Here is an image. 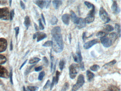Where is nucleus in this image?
<instances>
[{
  "instance_id": "6e6552de",
  "label": "nucleus",
  "mask_w": 121,
  "mask_h": 91,
  "mask_svg": "<svg viewBox=\"0 0 121 91\" xmlns=\"http://www.w3.org/2000/svg\"><path fill=\"white\" fill-rule=\"evenodd\" d=\"M99 41L98 39H95L92 40L88 41L86 43L83 45V48L84 49L88 50L92 47L94 45H96L99 43Z\"/></svg>"
},
{
  "instance_id": "39448f33",
  "label": "nucleus",
  "mask_w": 121,
  "mask_h": 91,
  "mask_svg": "<svg viewBox=\"0 0 121 91\" xmlns=\"http://www.w3.org/2000/svg\"><path fill=\"white\" fill-rule=\"evenodd\" d=\"M10 18V13L7 7L0 8V19L7 20Z\"/></svg>"
},
{
  "instance_id": "dca6fc26",
  "label": "nucleus",
  "mask_w": 121,
  "mask_h": 91,
  "mask_svg": "<svg viewBox=\"0 0 121 91\" xmlns=\"http://www.w3.org/2000/svg\"><path fill=\"white\" fill-rule=\"evenodd\" d=\"M35 4L37 5L41 9H43L44 7L46 6L47 1L44 0H35L34 1Z\"/></svg>"
},
{
  "instance_id": "79ce46f5",
  "label": "nucleus",
  "mask_w": 121,
  "mask_h": 91,
  "mask_svg": "<svg viewBox=\"0 0 121 91\" xmlns=\"http://www.w3.org/2000/svg\"><path fill=\"white\" fill-rule=\"evenodd\" d=\"M9 77L10 78V81L11 84H13V69L12 68H11L10 70V72L9 73Z\"/></svg>"
},
{
  "instance_id": "cd10ccee",
  "label": "nucleus",
  "mask_w": 121,
  "mask_h": 91,
  "mask_svg": "<svg viewBox=\"0 0 121 91\" xmlns=\"http://www.w3.org/2000/svg\"><path fill=\"white\" fill-rule=\"evenodd\" d=\"M58 21V19H57L56 17L55 16H53L52 18L51 19V21H50V23H51L52 25H55L57 24Z\"/></svg>"
},
{
  "instance_id": "4468645a",
  "label": "nucleus",
  "mask_w": 121,
  "mask_h": 91,
  "mask_svg": "<svg viewBox=\"0 0 121 91\" xmlns=\"http://www.w3.org/2000/svg\"><path fill=\"white\" fill-rule=\"evenodd\" d=\"M70 16L72 21L75 24L77 25L79 21V18L77 16L76 14L74 13V11L73 10L70 11Z\"/></svg>"
},
{
  "instance_id": "69168bd1",
  "label": "nucleus",
  "mask_w": 121,
  "mask_h": 91,
  "mask_svg": "<svg viewBox=\"0 0 121 91\" xmlns=\"http://www.w3.org/2000/svg\"><path fill=\"white\" fill-rule=\"evenodd\" d=\"M106 91V90H104V91Z\"/></svg>"
},
{
  "instance_id": "8fccbe9b",
  "label": "nucleus",
  "mask_w": 121,
  "mask_h": 91,
  "mask_svg": "<svg viewBox=\"0 0 121 91\" xmlns=\"http://www.w3.org/2000/svg\"><path fill=\"white\" fill-rule=\"evenodd\" d=\"M42 68H43V66L41 65V66H39L35 68V70L36 72H39L42 69Z\"/></svg>"
},
{
  "instance_id": "de8ad7c7",
  "label": "nucleus",
  "mask_w": 121,
  "mask_h": 91,
  "mask_svg": "<svg viewBox=\"0 0 121 91\" xmlns=\"http://www.w3.org/2000/svg\"><path fill=\"white\" fill-rule=\"evenodd\" d=\"M80 68L81 69L82 71H84L85 70V66H84V64L83 62H81L80 63Z\"/></svg>"
},
{
  "instance_id": "9d476101",
  "label": "nucleus",
  "mask_w": 121,
  "mask_h": 91,
  "mask_svg": "<svg viewBox=\"0 0 121 91\" xmlns=\"http://www.w3.org/2000/svg\"><path fill=\"white\" fill-rule=\"evenodd\" d=\"M7 40L4 38H0V52H2L6 50L7 47Z\"/></svg>"
},
{
  "instance_id": "2f4dec72",
  "label": "nucleus",
  "mask_w": 121,
  "mask_h": 91,
  "mask_svg": "<svg viewBox=\"0 0 121 91\" xmlns=\"http://www.w3.org/2000/svg\"><path fill=\"white\" fill-rule=\"evenodd\" d=\"M53 45V42L52 41H48L45 42L42 46L44 47H52Z\"/></svg>"
},
{
  "instance_id": "4be33fe9",
  "label": "nucleus",
  "mask_w": 121,
  "mask_h": 91,
  "mask_svg": "<svg viewBox=\"0 0 121 91\" xmlns=\"http://www.w3.org/2000/svg\"><path fill=\"white\" fill-rule=\"evenodd\" d=\"M24 24L26 27L27 30H28V28L30 25V19L29 17L28 16H27L25 17Z\"/></svg>"
},
{
  "instance_id": "6e6d98bb",
  "label": "nucleus",
  "mask_w": 121,
  "mask_h": 91,
  "mask_svg": "<svg viewBox=\"0 0 121 91\" xmlns=\"http://www.w3.org/2000/svg\"><path fill=\"white\" fill-rule=\"evenodd\" d=\"M7 2V1H6L0 0V4H1V5H4V4H6Z\"/></svg>"
},
{
  "instance_id": "c03bdc74",
  "label": "nucleus",
  "mask_w": 121,
  "mask_h": 91,
  "mask_svg": "<svg viewBox=\"0 0 121 91\" xmlns=\"http://www.w3.org/2000/svg\"><path fill=\"white\" fill-rule=\"evenodd\" d=\"M84 4L88 9H90L92 8L93 5V4H91V3L87 1H85Z\"/></svg>"
},
{
  "instance_id": "13d9d810",
  "label": "nucleus",
  "mask_w": 121,
  "mask_h": 91,
  "mask_svg": "<svg viewBox=\"0 0 121 91\" xmlns=\"http://www.w3.org/2000/svg\"><path fill=\"white\" fill-rule=\"evenodd\" d=\"M13 48V46L12 42V41H11V43H10V50H12Z\"/></svg>"
},
{
  "instance_id": "bb28decb",
  "label": "nucleus",
  "mask_w": 121,
  "mask_h": 91,
  "mask_svg": "<svg viewBox=\"0 0 121 91\" xmlns=\"http://www.w3.org/2000/svg\"><path fill=\"white\" fill-rule=\"evenodd\" d=\"M108 91H120V90L114 85H110L108 87Z\"/></svg>"
},
{
  "instance_id": "864d4df0",
  "label": "nucleus",
  "mask_w": 121,
  "mask_h": 91,
  "mask_svg": "<svg viewBox=\"0 0 121 91\" xmlns=\"http://www.w3.org/2000/svg\"><path fill=\"white\" fill-rule=\"evenodd\" d=\"M41 17L45 25H46V21H45V18H44V16L43 14H41Z\"/></svg>"
},
{
  "instance_id": "0eeeda50",
  "label": "nucleus",
  "mask_w": 121,
  "mask_h": 91,
  "mask_svg": "<svg viewBox=\"0 0 121 91\" xmlns=\"http://www.w3.org/2000/svg\"><path fill=\"white\" fill-rule=\"evenodd\" d=\"M107 36L100 38L101 43L104 47L106 48L109 47L113 43L109 38L107 37Z\"/></svg>"
},
{
  "instance_id": "a878e982",
  "label": "nucleus",
  "mask_w": 121,
  "mask_h": 91,
  "mask_svg": "<svg viewBox=\"0 0 121 91\" xmlns=\"http://www.w3.org/2000/svg\"><path fill=\"white\" fill-rule=\"evenodd\" d=\"M104 28L107 31L109 32H111L114 30V28L113 26L111 25H106L104 26Z\"/></svg>"
},
{
  "instance_id": "603ef678",
  "label": "nucleus",
  "mask_w": 121,
  "mask_h": 91,
  "mask_svg": "<svg viewBox=\"0 0 121 91\" xmlns=\"http://www.w3.org/2000/svg\"><path fill=\"white\" fill-rule=\"evenodd\" d=\"M51 1H47L46 5V8L47 9L49 8L50 4H51Z\"/></svg>"
},
{
  "instance_id": "b1692460",
  "label": "nucleus",
  "mask_w": 121,
  "mask_h": 91,
  "mask_svg": "<svg viewBox=\"0 0 121 91\" xmlns=\"http://www.w3.org/2000/svg\"><path fill=\"white\" fill-rule=\"evenodd\" d=\"M65 64V59L63 58L60 60L59 62V68L61 71H62L63 69H64Z\"/></svg>"
},
{
  "instance_id": "7ed1b4c3",
  "label": "nucleus",
  "mask_w": 121,
  "mask_h": 91,
  "mask_svg": "<svg viewBox=\"0 0 121 91\" xmlns=\"http://www.w3.org/2000/svg\"><path fill=\"white\" fill-rule=\"evenodd\" d=\"M85 79L83 75L81 74L78 77L76 84L73 86L71 91H77L84 84Z\"/></svg>"
},
{
  "instance_id": "9b49d317",
  "label": "nucleus",
  "mask_w": 121,
  "mask_h": 91,
  "mask_svg": "<svg viewBox=\"0 0 121 91\" xmlns=\"http://www.w3.org/2000/svg\"><path fill=\"white\" fill-rule=\"evenodd\" d=\"M9 77V74L7 69L3 66L0 65V77L8 78Z\"/></svg>"
},
{
  "instance_id": "5fc2aeb1",
  "label": "nucleus",
  "mask_w": 121,
  "mask_h": 91,
  "mask_svg": "<svg viewBox=\"0 0 121 91\" xmlns=\"http://www.w3.org/2000/svg\"><path fill=\"white\" fill-rule=\"evenodd\" d=\"M27 61V59L26 60H25V62H24L23 63H22V65H21V67H20V69L21 70V69H22V68L23 67H24V65H25V64H26V63Z\"/></svg>"
},
{
  "instance_id": "49530a36",
  "label": "nucleus",
  "mask_w": 121,
  "mask_h": 91,
  "mask_svg": "<svg viewBox=\"0 0 121 91\" xmlns=\"http://www.w3.org/2000/svg\"><path fill=\"white\" fill-rule=\"evenodd\" d=\"M86 33H87V32H83L82 34V38L83 41L84 42L86 40L87 38H88L86 37Z\"/></svg>"
},
{
  "instance_id": "c9c22d12",
  "label": "nucleus",
  "mask_w": 121,
  "mask_h": 91,
  "mask_svg": "<svg viewBox=\"0 0 121 91\" xmlns=\"http://www.w3.org/2000/svg\"><path fill=\"white\" fill-rule=\"evenodd\" d=\"M27 89L30 91H36L39 89V87L34 86H28Z\"/></svg>"
},
{
  "instance_id": "423d86ee",
  "label": "nucleus",
  "mask_w": 121,
  "mask_h": 91,
  "mask_svg": "<svg viewBox=\"0 0 121 91\" xmlns=\"http://www.w3.org/2000/svg\"><path fill=\"white\" fill-rule=\"evenodd\" d=\"M73 57L74 62L76 63H80L82 62V57L81 55V52L80 49V43L78 42L76 49V54H73Z\"/></svg>"
},
{
  "instance_id": "f704fd0d",
  "label": "nucleus",
  "mask_w": 121,
  "mask_h": 91,
  "mask_svg": "<svg viewBox=\"0 0 121 91\" xmlns=\"http://www.w3.org/2000/svg\"><path fill=\"white\" fill-rule=\"evenodd\" d=\"M60 75V73L57 70L56 71V77H55V83L56 84H57L58 82L59 79V77Z\"/></svg>"
},
{
  "instance_id": "a19ab883",
  "label": "nucleus",
  "mask_w": 121,
  "mask_h": 91,
  "mask_svg": "<svg viewBox=\"0 0 121 91\" xmlns=\"http://www.w3.org/2000/svg\"><path fill=\"white\" fill-rule=\"evenodd\" d=\"M14 10L13 9L11 10L10 14V20H13V18L14 16Z\"/></svg>"
},
{
  "instance_id": "4d7b16f0",
  "label": "nucleus",
  "mask_w": 121,
  "mask_h": 91,
  "mask_svg": "<svg viewBox=\"0 0 121 91\" xmlns=\"http://www.w3.org/2000/svg\"><path fill=\"white\" fill-rule=\"evenodd\" d=\"M69 39L70 43H71V39H72L71 34V33H70V34H69Z\"/></svg>"
},
{
  "instance_id": "473e14b6",
  "label": "nucleus",
  "mask_w": 121,
  "mask_h": 91,
  "mask_svg": "<svg viewBox=\"0 0 121 91\" xmlns=\"http://www.w3.org/2000/svg\"><path fill=\"white\" fill-rule=\"evenodd\" d=\"M69 84L68 82H65L62 87L61 91H66L69 88Z\"/></svg>"
},
{
  "instance_id": "c85d7f7f",
  "label": "nucleus",
  "mask_w": 121,
  "mask_h": 91,
  "mask_svg": "<svg viewBox=\"0 0 121 91\" xmlns=\"http://www.w3.org/2000/svg\"><path fill=\"white\" fill-rule=\"evenodd\" d=\"M100 67L97 64H94L90 67V69L93 72H97L99 69Z\"/></svg>"
},
{
  "instance_id": "aec40b11",
  "label": "nucleus",
  "mask_w": 121,
  "mask_h": 91,
  "mask_svg": "<svg viewBox=\"0 0 121 91\" xmlns=\"http://www.w3.org/2000/svg\"><path fill=\"white\" fill-rule=\"evenodd\" d=\"M109 37L112 41V43L114 42L117 38V33L115 32L111 33L109 35Z\"/></svg>"
},
{
  "instance_id": "412c9836",
  "label": "nucleus",
  "mask_w": 121,
  "mask_h": 91,
  "mask_svg": "<svg viewBox=\"0 0 121 91\" xmlns=\"http://www.w3.org/2000/svg\"><path fill=\"white\" fill-rule=\"evenodd\" d=\"M95 19V16H87L85 18V20L86 23L90 24L93 22Z\"/></svg>"
},
{
  "instance_id": "a211bd4d",
  "label": "nucleus",
  "mask_w": 121,
  "mask_h": 91,
  "mask_svg": "<svg viewBox=\"0 0 121 91\" xmlns=\"http://www.w3.org/2000/svg\"><path fill=\"white\" fill-rule=\"evenodd\" d=\"M53 5L55 9H58L60 6L62 5V1L61 0H53L52 1Z\"/></svg>"
},
{
  "instance_id": "e2e57ef3",
  "label": "nucleus",
  "mask_w": 121,
  "mask_h": 91,
  "mask_svg": "<svg viewBox=\"0 0 121 91\" xmlns=\"http://www.w3.org/2000/svg\"><path fill=\"white\" fill-rule=\"evenodd\" d=\"M12 0H10L9 1V2L10 6H11V5H12Z\"/></svg>"
},
{
  "instance_id": "37998d69",
  "label": "nucleus",
  "mask_w": 121,
  "mask_h": 91,
  "mask_svg": "<svg viewBox=\"0 0 121 91\" xmlns=\"http://www.w3.org/2000/svg\"><path fill=\"white\" fill-rule=\"evenodd\" d=\"M39 29L41 30H43L44 29V27L42 23L41 20V19H39Z\"/></svg>"
},
{
  "instance_id": "f03ea898",
  "label": "nucleus",
  "mask_w": 121,
  "mask_h": 91,
  "mask_svg": "<svg viewBox=\"0 0 121 91\" xmlns=\"http://www.w3.org/2000/svg\"><path fill=\"white\" fill-rule=\"evenodd\" d=\"M79 72V66L78 64L73 63L69 67V73L70 78L75 79Z\"/></svg>"
},
{
  "instance_id": "ea45409f",
  "label": "nucleus",
  "mask_w": 121,
  "mask_h": 91,
  "mask_svg": "<svg viewBox=\"0 0 121 91\" xmlns=\"http://www.w3.org/2000/svg\"><path fill=\"white\" fill-rule=\"evenodd\" d=\"M50 85V81L49 80H48L46 83V84L44 85V86L43 87V89L44 90L46 89Z\"/></svg>"
},
{
  "instance_id": "ddd939ff",
  "label": "nucleus",
  "mask_w": 121,
  "mask_h": 91,
  "mask_svg": "<svg viewBox=\"0 0 121 91\" xmlns=\"http://www.w3.org/2000/svg\"><path fill=\"white\" fill-rule=\"evenodd\" d=\"M78 29H80L83 28L86 26V23L85 19L82 18H79L78 23L76 25Z\"/></svg>"
},
{
  "instance_id": "3c124183",
  "label": "nucleus",
  "mask_w": 121,
  "mask_h": 91,
  "mask_svg": "<svg viewBox=\"0 0 121 91\" xmlns=\"http://www.w3.org/2000/svg\"><path fill=\"white\" fill-rule=\"evenodd\" d=\"M20 5L21 7L23 9H25V6L24 3L22 2V1H20Z\"/></svg>"
},
{
  "instance_id": "a18cd8bd",
  "label": "nucleus",
  "mask_w": 121,
  "mask_h": 91,
  "mask_svg": "<svg viewBox=\"0 0 121 91\" xmlns=\"http://www.w3.org/2000/svg\"><path fill=\"white\" fill-rule=\"evenodd\" d=\"M55 82V77H53V79H52V82L51 84V86H50V90H52V88L54 86V84Z\"/></svg>"
},
{
  "instance_id": "7c9ffc66",
  "label": "nucleus",
  "mask_w": 121,
  "mask_h": 91,
  "mask_svg": "<svg viewBox=\"0 0 121 91\" xmlns=\"http://www.w3.org/2000/svg\"><path fill=\"white\" fill-rule=\"evenodd\" d=\"M7 59L5 56L0 55V65L3 64L6 62Z\"/></svg>"
},
{
  "instance_id": "680f3d73",
  "label": "nucleus",
  "mask_w": 121,
  "mask_h": 91,
  "mask_svg": "<svg viewBox=\"0 0 121 91\" xmlns=\"http://www.w3.org/2000/svg\"><path fill=\"white\" fill-rule=\"evenodd\" d=\"M3 85V82L2 80H0V85Z\"/></svg>"
},
{
  "instance_id": "20e7f679",
  "label": "nucleus",
  "mask_w": 121,
  "mask_h": 91,
  "mask_svg": "<svg viewBox=\"0 0 121 91\" xmlns=\"http://www.w3.org/2000/svg\"><path fill=\"white\" fill-rule=\"evenodd\" d=\"M99 16L101 20L104 22V23H108L110 21L108 14L103 7H100V9Z\"/></svg>"
},
{
  "instance_id": "f257e3e1",
  "label": "nucleus",
  "mask_w": 121,
  "mask_h": 91,
  "mask_svg": "<svg viewBox=\"0 0 121 91\" xmlns=\"http://www.w3.org/2000/svg\"><path fill=\"white\" fill-rule=\"evenodd\" d=\"M51 34L52 36V48L55 52L60 53L64 48L60 27L59 26H55L51 30Z\"/></svg>"
},
{
  "instance_id": "6ab92c4d",
  "label": "nucleus",
  "mask_w": 121,
  "mask_h": 91,
  "mask_svg": "<svg viewBox=\"0 0 121 91\" xmlns=\"http://www.w3.org/2000/svg\"><path fill=\"white\" fill-rule=\"evenodd\" d=\"M116 63H117V60L115 59L113 60H112V61H110V62H109L108 63H106L103 66V68H104V69H107L109 67L114 65Z\"/></svg>"
},
{
  "instance_id": "c756f323",
  "label": "nucleus",
  "mask_w": 121,
  "mask_h": 91,
  "mask_svg": "<svg viewBox=\"0 0 121 91\" xmlns=\"http://www.w3.org/2000/svg\"><path fill=\"white\" fill-rule=\"evenodd\" d=\"M41 59L35 57L30 59L29 61L30 64H32L34 63H37L41 60Z\"/></svg>"
},
{
  "instance_id": "09e8293b",
  "label": "nucleus",
  "mask_w": 121,
  "mask_h": 91,
  "mask_svg": "<svg viewBox=\"0 0 121 91\" xmlns=\"http://www.w3.org/2000/svg\"><path fill=\"white\" fill-rule=\"evenodd\" d=\"M15 30V34H16V37H17L18 36V34L19 33V27H16L15 28H14Z\"/></svg>"
},
{
  "instance_id": "58836bf2",
  "label": "nucleus",
  "mask_w": 121,
  "mask_h": 91,
  "mask_svg": "<svg viewBox=\"0 0 121 91\" xmlns=\"http://www.w3.org/2000/svg\"><path fill=\"white\" fill-rule=\"evenodd\" d=\"M43 61L44 64L46 66H47L48 65L49 62L48 59L46 57H44L43 58Z\"/></svg>"
},
{
  "instance_id": "393cba45",
  "label": "nucleus",
  "mask_w": 121,
  "mask_h": 91,
  "mask_svg": "<svg viewBox=\"0 0 121 91\" xmlns=\"http://www.w3.org/2000/svg\"><path fill=\"white\" fill-rule=\"evenodd\" d=\"M115 30L117 31V34L119 36V37H120V25L118 23H115Z\"/></svg>"
},
{
  "instance_id": "4c0bfd02",
  "label": "nucleus",
  "mask_w": 121,
  "mask_h": 91,
  "mask_svg": "<svg viewBox=\"0 0 121 91\" xmlns=\"http://www.w3.org/2000/svg\"><path fill=\"white\" fill-rule=\"evenodd\" d=\"M35 66V65H31L30 67H29V68H27L26 70V71H25V75H27L29 73L30 71H31V69H32V68Z\"/></svg>"
},
{
  "instance_id": "f8f14e48",
  "label": "nucleus",
  "mask_w": 121,
  "mask_h": 91,
  "mask_svg": "<svg viewBox=\"0 0 121 91\" xmlns=\"http://www.w3.org/2000/svg\"><path fill=\"white\" fill-rule=\"evenodd\" d=\"M113 3L111 7V10L113 13L117 14L120 12V8L119 7L116 1H112Z\"/></svg>"
},
{
  "instance_id": "5701e85b",
  "label": "nucleus",
  "mask_w": 121,
  "mask_h": 91,
  "mask_svg": "<svg viewBox=\"0 0 121 91\" xmlns=\"http://www.w3.org/2000/svg\"><path fill=\"white\" fill-rule=\"evenodd\" d=\"M108 35L107 33L103 31H99L98 32L96 35V36L99 38H102L103 37H105Z\"/></svg>"
},
{
  "instance_id": "2eb2a0df",
  "label": "nucleus",
  "mask_w": 121,
  "mask_h": 91,
  "mask_svg": "<svg viewBox=\"0 0 121 91\" xmlns=\"http://www.w3.org/2000/svg\"><path fill=\"white\" fill-rule=\"evenodd\" d=\"M61 19L64 23L68 26L69 24L70 20V16L69 14H65L62 15Z\"/></svg>"
},
{
  "instance_id": "0e129e2a",
  "label": "nucleus",
  "mask_w": 121,
  "mask_h": 91,
  "mask_svg": "<svg viewBox=\"0 0 121 91\" xmlns=\"http://www.w3.org/2000/svg\"><path fill=\"white\" fill-rule=\"evenodd\" d=\"M29 50H28V51H27V52L26 53V55H25L24 57H25V56H26V55H27V54H28V53H29Z\"/></svg>"
},
{
  "instance_id": "72a5a7b5",
  "label": "nucleus",
  "mask_w": 121,
  "mask_h": 91,
  "mask_svg": "<svg viewBox=\"0 0 121 91\" xmlns=\"http://www.w3.org/2000/svg\"><path fill=\"white\" fill-rule=\"evenodd\" d=\"M52 52L51 51V54H50V57H51V72H52L53 70V62L54 60V58L53 56L52 55Z\"/></svg>"
},
{
  "instance_id": "f3484780",
  "label": "nucleus",
  "mask_w": 121,
  "mask_h": 91,
  "mask_svg": "<svg viewBox=\"0 0 121 91\" xmlns=\"http://www.w3.org/2000/svg\"><path fill=\"white\" fill-rule=\"evenodd\" d=\"M86 74L88 81L89 82H92L95 77V74L94 73H93L90 70H87L86 71Z\"/></svg>"
},
{
  "instance_id": "052dcab7",
  "label": "nucleus",
  "mask_w": 121,
  "mask_h": 91,
  "mask_svg": "<svg viewBox=\"0 0 121 91\" xmlns=\"http://www.w3.org/2000/svg\"><path fill=\"white\" fill-rule=\"evenodd\" d=\"M23 91H28V90H27L26 89V88H25V87L24 86H23Z\"/></svg>"
},
{
  "instance_id": "bf43d9fd",
  "label": "nucleus",
  "mask_w": 121,
  "mask_h": 91,
  "mask_svg": "<svg viewBox=\"0 0 121 91\" xmlns=\"http://www.w3.org/2000/svg\"><path fill=\"white\" fill-rule=\"evenodd\" d=\"M35 25V29H36V31H39V28H38V26L36 24V23H34Z\"/></svg>"
},
{
  "instance_id": "e433bc0d",
  "label": "nucleus",
  "mask_w": 121,
  "mask_h": 91,
  "mask_svg": "<svg viewBox=\"0 0 121 91\" xmlns=\"http://www.w3.org/2000/svg\"><path fill=\"white\" fill-rule=\"evenodd\" d=\"M45 74V73L44 71H42V72L40 73L39 74V77H38V79H39V80L41 81L43 79Z\"/></svg>"
},
{
  "instance_id": "1a4fd4ad",
  "label": "nucleus",
  "mask_w": 121,
  "mask_h": 91,
  "mask_svg": "<svg viewBox=\"0 0 121 91\" xmlns=\"http://www.w3.org/2000/svg\"><path fill=\"white\" fill-rule=\"evenodd\" d=\"M47 37V35L46 33L43 32H38L34 34L33 38L34 39L37 38V42H39L45 39Z\"/></svg>"
}]
</instances>
